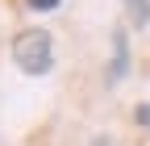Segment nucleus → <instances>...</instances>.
Returning <instances> with one entry per match:
<instances>
[{
	"instance_id": "423d86ee",
	"label": "nucleus",
	"mask_w": 150,
	"mask_h": 146,
	"mask_svg": "<svg viewBox=\"0 0 150 146\" xmlns=\"http://www.w3.org/2000/svg\"><path fill=\"white\" fill-rule=\"evenodd\" d=\"M88 146H112V138H92Z\"/></svg>"
},
{
	"instance_id": "f257e3e1",
	"label": "nucleus",
	"mask_w": 150,
	"mask_h": 146,
	"mask_svg": "<svg viewBox=\"0 0 150 146\" xmlns=\"http://www.w3.org/2000/svg\"><path fill=\"white\" fill-rule=\"evenodd\" d=\"M13 63L25 75H46L54 67V38H50V29H42V25L21 29L13 38Z\"/></svg>"
},
{
	"instance_id": "20e7f679",
	"label": "nucleus",
	"mask_w": 150,
	"mask_h": 146,
	"mask_svg": "<svg viewBox=\"0 0 150 146\" xmlns=\"http://www.w3.org/2000/svg\"><path fill=\"white\" fill-rule=\"evenodd\" d=\"M134 121H138V125H146V130H150V100H142V104L134 108Z\"/></svg>"
},
{
	"instance_id": "7ed1b4c3",
	"label": "nucleus",
	"mask_w": 150,
	"mask_h": 146,
	"mask_svg": "<svg viewBox=\"0 0 150 146\" xmlns=\"http://www.w3.org/2000/svg\"><path fill=\"white\" fill-rule=\"evenodd\" d=\"M121 4H125V17H129L138 29L150 25V0H121Z\"/></svg>"
},
{
	"instance_id": "f03ea898",
	"label": "nucleus",
	"mask_w": 150,
	"mask_h": 146,
	"mask_svg": "<svg viewBox=\"0 0 150 146\" xmlns=\"http://www.w3.org/2000/svg\"><path fill=\"white\" fill-rule=\"evenodd\" d=\"M129 71V42H125V29H112V67H108V84L125 79Z\"/></svg>"
},
{
	"instance_id": "39448f33",
	"label": "nucleus",
	"mask_w": 150,
	"mask_h": 146,
	"mask_svg": "<svg viewBox=\"0 0 150 146\" xmlns=\"http://www.w3.org/2000/svg\"><path fill=\"white\" fill-rule=\"evenodd\" d=\"M25 4H29L33 13H50V9H59L63 0H25Z\"/></svg>"
}]
</instances>
